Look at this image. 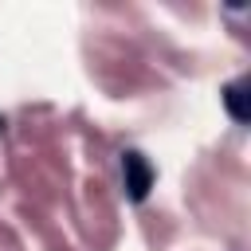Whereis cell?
<instances>
[{
  "instance_id": "7a4b0ae2",
  "label": "cell",
  "mask_w": 251,
  "mask_h": 251,
  "mask_svg": "<svg viewBox=\"0 0 251 251\" xmlns=\"http://www.w3.org/2000/svg\"><path fill=\"white\" fill-rule=\"evenodd\" d=\"M247 90H251V82H247V78H235V82H227V86H224V106H227L231 122H239V126L251 118V106H247V102H251V94H247Z\"/></svg>"
},
{
  "instance_id": "6da1fadb",
  "label": "cell",
  "mask_w": 251,
  "mask_h": 251,
  "mask_svg": "<svg viewBox=\"0 0 251 251\" xmlns=\"http://www.w3.org/2000/svg\"><path fill=\"white\" fill-rule=\"evenodd\" d=\"M122 176H126V196L133 204H141L149 196V188H153V165L145 161V153L126 149L122 153Z\"/></svg>"
}]
</instances>
